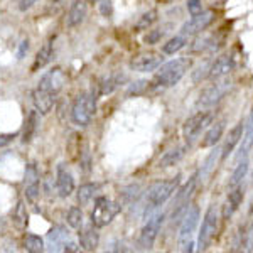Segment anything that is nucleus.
<instances>
[{
    "instance_id": "12",
    "label": "nucleus",
    "mask_w": 253,
    "mask_h": 253,
    "mask_svg": "<svg viewBox=\"0 0 253 253\" xmlns=\"http://www.w3.org/2000/svg\"><path fill=\"white\" fill-rule=\"evenodd\" d=\"M196 182H198V174H194L189 181L186 182L181 189L175 194V201H174V219L179 218L182 213H186L187 208H189V198L193 196L196 189Z\"/></svg>"
},
{
    "instance_id": "26",
    "label": "nucleus",
    "mask_w": 253,
    "mask_h": 253,
    "mask_svg": "<svg viewBox=\"0 0 253 253\" xmlns=\"http://www.w3.org/2000/svg\"><path fill=\"white\" fill-rule=\"evenodd\" d=\"M51 58H52V41H47V42L39 49L38 56H36V61H34V66H32V71H38V69L44 68L49 61H51Z\"/></svg>"
},
{
    "instance_id": "9",
    "label": "nucleus",
    "mask_w": 253,
    "mask_h": 253,
    "mask_svg": "<svg viewBox=\"0 0 253 253\" xmlns=\"http://www.w3.org/2000/svg\"><path fill=\"white\" fill-rule=\"evenodd\" d=\"M24 194L31 205H36L41 196V179L36 164H27L24 175Z\"/></svg>"
},
{
    "instance_id": "39",
    "label": "nucleus",
    "mask_w": 253,
    "mask_h": 253,
    "mask_svg": "<svg viewBox=\"0 0 253 253\" xmlns=\"http://www.w3.org/2000/svg\"><path fill=\"white\" fill-rule=\"evenodd\" d=\"M34 3H38V0H20V10H27L31 9Z\"/></svg>"
},
{
    "instance_id": "28",
    "label": "nucleus",
    "mask_w": 253,
    "mask_h": 253,
    "mask_svg": "<svg viewBox=\"0 0 253 253\" xmlns=\"http://www.w3.org/2000/svg\"><path fill=\"white\" fill-rule=\"evenodd\" d=\"M124 80H125V76L118 75V73H117V75L107 76V78L100 83V95H108V93L115 91V89L122 84V81H124Z\"/></svg>"
},
{
    "instance_id": "11",
    "label": "nucleus",
    "mask_w": 253,
    "mask_h": 253,
    "mask_svg": "<svg viewBox=\"0 0 253 253\" xmlns=\"http://www.w3.org/2000/svg\"><path fill=\"white\" fill-rule=\"evenodd\" d=\"M162 54L159 52H154V51H147V52H140L137 54L135 58L130 61V69L137 73H149V71H154L157 69L159 66L162 64Z\"/></svg>"
},
{
    "instance_id": "20",
    "label": "nucleus",
    "mask_w": 253,
    "mask_h": 253,
    "mask_svg": "<svg viewBox=\"0 0 253 253\" xmlns=\"http://www.w3.org/2000/svg\"><path fill=\"white\" fill-rule=\"evenodd\" d=\"M243 201V186H236L233 187L230 194H228V199L223 205V219H230L231 216L236 213V210L240 208Z\"/></svg>"
},
{
    "instance_id": "33",
    "label": "nucleus",
    "mask_w": 253,
    "mask_h": 253,
    "mask_svg": "<svg viewBox=\"0 0 253 253\" xmlns=\"http://www.w3.org/2000/svg\"><path fill=\"white\" fill-rule=\"evenodd\" d=\"M184 46H186L184 36H175V38L169 39L164 46H162V52H164V54H175V52L181 51Z\"/></svg>"
},
{
    "instance_id": "41",
    "label": "nucleus",
    "mask_w": 253,
    "mask_h": 253,
    "mask_svg": "<svg viewBox=\"0 0 253 253\" xmlns=\"http://www.w3.org/2000/svg\"><path fill=\"white\" fill-rule=\"evenodd\" d=\"M14 135H0V147H3V145H7V144H10L12 140H14Z\"/></svg>"
},
{
    "instance_id": "24",
    "label": "nucleus",
    "mask_w": 253,
    "mask_h": 253,
    "mask_svg": "<svg viewBox=\"0 0 253 253\" xmlns=\"http://www.w3.org/2000/svg\"><path fill=\"white\" fill-rule=\"evenodd\" d=\"M38 126H39V112L38 110H32V112L29 113V117H27V120H26V126H24V135H22L24 144H27V142L32 140V137H34Z\"/></svg>"
},
{
    "instance_id": "17",
    "label": "nucleus",
    "mask_w": 253,
    "mask_h": 253,
    "mask_svg": "<svg viewBox=\"0 0 253 253\" xmlns=\"http://www.w3.org/2000/svg\"><path fill=\"white\" fill-rule=\"evenodd\" d=\"M54 100H56V96L52 95V93H49V91H46V89H42L39 86L34 89V93H32L34 107L41 115H47V113L51 112L52 107H54Z\"/></svg>"
},
{
    "instance_id": "30",
    "label": "nucleus",
    "mask_w": 253,
    "mask_h": 253,
    "mask_svg": "<svg viewBox=\"0 0 253 253\" xmlns=\"http://www.w3.org/2000/svg\"><path fill=\"white\" fill-rule=\"evenodd\" d=\"M218 157H221V149H214L213 152L208 156L206 162L203 164V169H201V179H203V181H206V179L211 175V172L214 170L216 162H218Z\"/></svg>"
},
{
    "instance_id": "37",
    "label": "nucleus",
    "mask_w": 253,
    "mask_h": 253,
    "mask_svg": "<svg viewBox=\"0 0 253 253\" xmlns=\"http://www.w3.org/2000/svg\"><path fill=\"white\" fill-rule=\"evenodd\" d=\"M243 247H245V250H247V252H252L253 250V221L248 224L247 231H245Z\"/></svg>"
},
{
    "instance_id": "7",
    "label": "nucleus",
    "mask_w": 253,
    "mask_h": 253,
    "mask_svg": "<svg viewBox=\"0 0 253 253\" xmlns=\"http://www.w3.org/2000/svg\"><path fill=\"white\" fill-rule=\"evenodd\" d=\"M199 214H201V211H199L198 206L187 208V211L184 213V218H182V223H181V226H179V235H177V243L182 252H184V248L187 245L193 243L191 238H193L196 226H198Z\"/></svg>"
},
{
    "instance_id": "21",
    "label": "nucleus",
    "mask_w": 253,
    "mask_h": 253,
    "mask_svg": "<svg viewBox=\"0 0 253 253\" xmlns=\"http://www.w3.org/2000/svg\"><path fill=\"white\" fill-rule=\"evenodd\" d=\"M96 226H86L80 231V245L83 250L86 252H95L100 243V235H98Z\"/></svg>"
},
{
    "instance_id": "36",
    "label": "nucleus",
    "mask_w": 253,
    "mask_h": 253,
    "mask_svg": "<svg viewBox=\"0 0 253 253\" xmlns=\"http://www.w3.org/2000/svg\"><path fill=\"white\" fill-rule=\"evenodd\" d=\"M156 20H157V12L156 10L145 12V14L140 17V20L137 22V29H149Z\"/></svg>"
},
{
    "instance_id": "6",
    "label": "nucleus",
    "mask_w": 253,
    "mask_h": 253,
    "mask_svg": "<svg viewBox=\"0 0 253 253\" xmlns=\"http://www.w3.org/2000/svg\"><path fill=\"white\" fill-rule=\"evenodd\" d=\"M214 118V113L213 112H198L194 113V115H191L187 120L184 122V125H182V135L189 144H193V142L201 135V132L205 128L211 125V122H213Z\"/></svg>"
},
{
    "instance_id": "19",
    "label": "nucleus",
    "mask_w": 253,
    "mask_h": 253,
    "mask_svg": "<svg viewBox=\"0 0 253 253\" xmlns=\"http://www.w3.org/2000/svg\"><path fill=\"white\" fill-rule=\"evenodd\" d=\"M242 145H240V150H238V156H236V161H242V159H247L250 150L253 149V112L250 113L247 120V125L243 128V133H242Z\"/></svg>"
},
{
    "instance_id": "27",
    "label": "nucleus",
    "mask_w": 253,
    "mask_h": 253,
    "mask_svg": "<svg viewBox=\"0 0 253 253\" xmlns=\"http://www.w3.org/2000/svg\"><path fill=\"white\" fill-rule=\"evenodd\" d=\"M98 189H100V186L95 184V182H86V184L80 186V189H78V203L80 205L84 206V205H88L91 199H95Z\"/></svg>"
},
{
    "instance_id": "15",
    "label": "nucleus",
    "mask_w": 253,
    "mask_h": 253,
    "mask_svg": "<svg viewBox=\"0 0 253 253\" xmlns=\"http://www.w3.org/2000/svg\"><path fill=\"white\" fill-rule=\"evenodd\" d=\"M56 189L61 198H69L75 191V179L66 164H59L56 170Z\"/></svg>"
},
{
    "instance_id": "29",
    "label": "nucleus",
    "mask_w": 253,
    "mask_h": 253,
    "mask_svg": "<svg viewBox=\"0 0 253 253\" xmlns=\"http://www.w3.org/2000/svg\"><path fill=\"white\" fill-rule=\"evenodd\" d=\"M184 154H186V147H177V149L169 150V152H166V156L161 159L159 166H161V167H170V166L177 164V162L184 157Z\"/></svg>"
},
{
    "instance_id": "18",
    "label": "nucleus",
    "mask_w": 253,
    "mask_h": 253,
    "mask_svg": "<svg viewBox=\"0 0 253 253\" xmlns=\"http://www.w3.org/2000/svg\"><path fill=\"white\" fill-rule=\"evenodd\" d=\"M86 12H88L86 0H73L71 7H69V10H68V15H66V26L68 27L80 26L84 20V17H86Z\"/></svg>"
},
{
    "instance_id": "44",
    "label": "nucleus",
    "mask_w": 253,
    "mask_h": 253,
    "mask_svg": "<svg viewBox=\"0 0 253 253\" xmlns=\"http://www.w3.org/2000/svg\"><path fill=\"white\" fill-rule=\"evenodd\" d=\"M95 2H100V0H95Z\"/></svg>"
},
{
    "instance_id": "40",
    "label": "nucleus",
    "mask_w": 253,
    "mask_h": 253,
    "mask_svg": "<svg viewBox=\"0 0 253 253\" xmlns=\"http://www.w3.org/2000/svg\"><path fill=\"white\" fill-rule=\"evenodd\" d=\"M63 247H64L63 248L64 252H80V247L76 243H64Z\"/></svg>"
},
{
    "instance_id": "25",
    "label": "nucleus",
    "mask_w": 253,
    "mask_h": 253,
    "mask_svg": "<svg viewBox=\"0 0 253 253\" xmlns=\"http://www.w3.org/2000/svg\"><path fill=\"white\" fill-rule=\"evenodd\" d=\"M223 130H224V122H218L211 126L210 130L206 132L205 140L201 142V147H213L219 142V138L223 135Z\"/></svg>"
},
{
    "instance_id": "23",
    "label": "nucleus",
    "mask_w": 253,
    "mask_h": 253,
    "mask_svg": "<svg viewBox=\"0 0 253 253\" xmlns=\"http://www.w3.org/2000/svg\"><path fill=\"white\" fill-rule=\"evenodd\" d=\"M12 223L17 230H26L27 223H29V214H27V210L24 206V201H19L17 206L12 211Z\"/></svg>"
},
{
    "instance_id": "35",
    "label": "nucleus",
    "mask_w": 253,
    "mask_h": 253,
    "mask_svg": "<svg viewBox=\"0 0 253 253\" xmlns=\"http://www.w3.org/2000/svg\"><path fill=\"white\" fill-rule=\"evenodd\" d=\"M69 236V233L64 228L61 226H56L54 230H51L47 233V240L51 245H56V247H59V245H64V240H66Z\"/></svg>"
},
{
    "instance_id": "22",
    "label": "nucleus",
    "mask_w": 253,
    "mask_h": 253,
    "mask_svg": "<svg viewBox=\"0 0 253 253\" xmlns=\"http://www.w3.org/2000/svg\"><path fill=\"white\" fill-rule=\"evenodd\" d=\"M242 133H243V124L240 122V124H236L233 128L230 130V133H228L226 142H224V145L221 149V159H228V156L233 152L235 147L238 145V142L242 140Z\"/></svg>"
},
{
    "instance_id": "5",
    "label": "nucleus",
    "mask_w": 253,
    "mask_h": 253,
    "mask_svg": "<svg viewBox=\"0 0 253 253\" xmlns=\"http://www.w3.org/2000/svg\"><path fill=\"white\" fill-rule=\"evenodd\" d=\"M218 228H219V213L216 210L214 205H211L208 208L205 219H203L201 224V231H199V238H198V248L201 252L208 250L211 243H213L216 233H218Z\"/></svg>"
},
{
    "instance_id": "2",
    "label": "nucleus",
    "mask_w": 253,
    "mask_h": 253,
    "mask_svg": "<svg viewBox=\"0 0 253 253\" xmlns=\"http://www.w3.org/2000/svg\"><path fill=\"white\" fill-rule=\"evenodd\" d=\"M96 112V96L91 93H81L71 108V118L78 126H88Z\"/></svg>"
},
{
    "instance_id": "14",
    "label": "nucleus",
    "mask_w": 253,
    "mask_h": 253,
    "mask_svg": "<svg viewBox=\"0 0 253 253\" xmlns=\"http://www.w3.org/2000/svg\"><path fill=\"white\" fill-rule=\"evenodd\" d=\"M231 83L230 81H223V83H216L213 86L206 88L205 91L199 95V100H198V107H213L216 101H219L221 98L226 95V91L230 89Z\"/></svg>"
},
{
    "instance_id": "31",
    "label": "nucleus",
    "mask_w": 253,
    "mask_h": 253,
    "mask_svg": "<svg viewBox=\"0 0 253 253\" xmlns=\"http://www.w3.org/2000/svg\"><path fill=\"white\" fill-rule=\"evenodd\" d=\"M24 248H26L27 252H31V253H41V252H44V240L41 238V236L38 235H26L24 236Z\"/></svg>"
},
{
    "instance_id": "1",
    "label": "nucleus",
    "mask_w": 253,
    "mask_h": 253,
    "mask_svg": "<svg viewBox=\"0 0 253 253\" xmlns=\"http://www.w3.org/2000/svg\"><path fill=\"white\" fill-rule=\"evenodd\" d=\"M189 69H191L189 58L172 59L157 68V73L154 75V78L149 84H152L154 88H170L184 78V75Z\"/></svg>"
},
{
    "instance_id": "43",
    "label": "nucleus",
    "mask_w": 253,
    "mask_h": 253,
    "mask_svg": "<svg viewBox=\"0 0 253 253\" xmlns=\"http://www.w3.org/2000/svg\"><path fill=\"white\" fill-rule=\"evenodd\" d=\"M159 2H172V0H159Z\"/></svg>"
},
{
    "instance_id": "4",
    "label": "nucleus",
    "mask_w": 253,
    "mask_h": 253,
    "mask_svg": "<svg viewBox=\"0 0 253 253\" xmlns=\"http://www.w3.org/2000/svg\"><path fill=\"white\" fill-rule=\"evenodd\" d=\"M179 187V177L169 179V181H159L152 184L147 191V210H156L164 205Z\"/></svg>"
},
{
    "instance_id": "34",
    "label": "nucleus",
    "mask_w": 253,
    "mask_h": 253,
    "mask_svg": "<svg viewBox=\"0 0 253 253\" xmlns=\"http://www.w3.org/2000/svg\"><path fill=\"white\" fill-rule=\"evenodd\" d=\"M66 221L71 228L80 230V228L83 226V211H81L78 206L69 208L68 213H66Z\"/></svg>"
},
{
    "instance_id": "32",
    "label": "nucleus",
    "mask_w": 253,
    "mask_h": 253,
    "mask_svg": "<svg viewBox=\"0 0 253 253\" xmlns=\"http://www.w3.org/2000/svg\"><path fill=\"white\" fill-rule=\"evenodd\" d=\"M247 172H248V161L247 159H242V161H238V166H236V169L233 170V175H231V179H230L231 189L242 184V181L245 179Z\"/></svg>"
},
{
    "instance_id": "42",
    "label": "nucleus",
    "mask_w": 253,
    "mask_h": 253,
    "mask_svg": "<svg viewBox=\"0 0 253 253\" xmlns=\"http://www.w3.org/2000/svg\"><path fill=\"white\" fill-rule=\"evenodd\" d=\"M250 214H253V201L250 203Z\"/></svg>"
},
{
    "instance_id": "8",
    "label": "nucleus",
    "mask_w": 253,
    "mask_h": 253,
    "mask_svg": "<svg viewBox=\"0 0 253 253\" xmlns=\"http://www.w3.org/2000/svg\"><path fill=\"white\" fill-rule=\"evenodd\" d=\"M162 223H164V214L162 213H157L147 219V223L140 231V238H138V245L144 250H150L154 247V242H156L159 231H161Z\"/></svg>"
},
{
    "instance_id": "3",
    "label": "nucleus",
    "mask_w": 253,
    "mask_h": 253,
    "mask_svg": "<svg viewBox=\"0 0 253 253\" xmlns=\"http://www.w3.org/2000/svg\"><path fill=\"white\" fill-rule=\"evenodd\" d=\"M122 206L117 205L115 201L100 196L95 201V208L91 211V224L96 228H105L115 219V216L120 213Z\"/></svg>"
},
{
    "instance_id": "10",
    "label": "nucleus",
    "mask_w": 253,
    "mask_h": 253,
    "mask_svg": "<svg viewBox=\"0 0 253 253\" xmlns=\"http://www.w3.org/2000/svg\"><path fill=\"white\" fill-rule=\"evenodd\" d=\"M216 19L214 12L213 10H208V12H199V14L193 15L184 26L181 27V34L182 36H193V34H199L205 29L213 24V20Z\"/></svg>"
},
{
    "instance_id": "16",
    "label": "nucleus",
    "mask_w": 253,
    "mask_h": 253,
    "mask_svg": "<svg viewBox=\"0 0 253 253\" xmlns=\"http://www.w3.org/2000/svg\"><path fill=\"white\" fill-rule=\"evenodd\" d=\"M233 69H235V59L231 58L230 54H223L210 66L208 76L213 80H219V78H223V76L230 75Z\"/></svg>"
},
{
    "instance_id": "13",
    "label": "nucleus",
    "mask_w": 253,
    "mask_h": 253,
    "mask_svg": "<svg viewBox=\"0 0 253 253\" xmlns=\"http://www.w3.org/2000/svg\"><path fill=\"white\" fill-rule=\"evenodd\" d=\"M64 83H66V75H64L63 69H61V68H52V69H49L42 78H41L38 86L46 89V91H49V93H52V95L56 96L61 89H63Z\"/></svg>"
},
{
    "instance_id": "38",
    "label": "nucleus",
    "mask_w": 253,
    "mask_h": 253,
    "mask_svg": "<svg viewBox=\"0 0 253 253\" xmlns=\"http://www.w3.org/2000/svg\"><path fill=\"white\" fill-rule=\"evenodd\" d=\"M187 10H189L191 15H196V14H199V12H203L201 0H189V2H187Z\"/></svg>"
}]
</instances>
